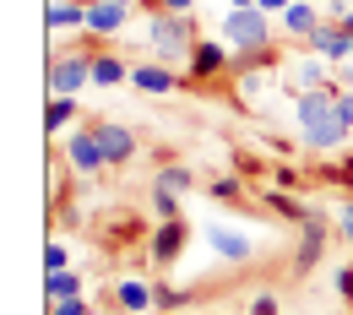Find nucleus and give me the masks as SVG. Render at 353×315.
<instances>
[{
    "label": "nucleus",
    "instance_id": "23",
    "mask_svg": "<svg viewBox=\"0 0 353 315\" xmlns=\"http://www.w3.org/2000/svg\"><path fill=\"white\" fill-rule=\"evenodd\" d=\"M294 77H299V88H305V92H310V88H321V54H315V60H305Z\"/></svg>",
    "mask_w": 353,
    "mask_h": 315
},
{
    "label": "nucleus",
    "instance_id": "2",
    "mask_svg": "<svg viewBox=\"0 0 353 315\" xmlns=\"http://www.w3.org/2000/svg\"><path fill=\"white\" fill-rule=\"evenodd\" d=\"M147 44L158 54V65H174V60L190 65V49L201 44V39L190 33V22L174 17V11H147Z\"/></svg>",
    "mask_w": 353,
    "mask_h": 315
},
{
    "label": "nucleus",
    "instance_id": "11",
    "mask_svg": "<svg viewBox=\"0 0 353 315\" xmlns=\"http://www.w3.org/2000/svg\"><path fill=\"white\" fill-rule=\"evenodd\" d=\"M228 44H196L190 49V77H218V71H228Z\"/></svg>",
    "mask_w": 353,
    "mask_h": 315
},
{
    "label": "nucleus",
    "instance_id": "21",
    "mask_svg": "<svg viewBox=\"0 0 353 315\" xmlns=\"http://www.w3.org/2000/svg\"><path fill=\"white\" fill-rule=\"evenodd\" d=\"M152 212H158V218H179V201H174V190L152 185Z\"/></svg>",
    "mask_w": 353,
    "mask_h": 315
},
{
    "label": "nucleus",
    "instance_id": "5",
    "mask_svg": "<svg viewBox=\"0 0 353 315\" xmlns=\"http://www.w3.org/2000/svg\"><path fill=\"white\" fill-rule=\"evenodd\" d=\"M310 49H315L326 65H343V60L353 54V33H348V28H337V22H321V28L310 33Z\"/></svg>",
    "mask_w": 353,
    "mask_h": 315
},
{
    "label": "nucleus",
    "instance_id": "4",
    "mask_svg": "<svg viewBox=\"0 0 353 315\" xmlns=\"http://www.w3.org/2000/svg\"><path fill=\"white\" fill-rule=\"evenodd\" d=\"M185 239H190L185 218H163V223H158V234H152V245H147L152 267H174V261H179V250H185Z\"/></svg>",
    "mask_w": 353,
    "mask_h": 315
},
{
    "label": "nucleus",
    "instance_id": "25",
    "mask_svg": "<svg viewBox=\"0 0 353 315\" xmlns=\"http://www.w3.org/2000/svg\"><path fill=\"white\" fill-rule=\"evenodd\" d=\"M250 315H283L277 294H256V299H250Z\"/></svg>",
    "mask_w": 353,
    "mask_h": 315
},
{
    "label": "nucleus",
    "instance_id": "3",
    "mask_svg": "<svg viewBox=\"0 0 353 315\" xmlns=\"http://www.w3.org/2000/svg\"><path fill=\"white\" fill-rule=\"evenodd\" d=\"M223 44L234 49L239 60H245V54H266V44H272L266 11L261 6H228V17H223Z\"/></svg>",
    "mask_w": 353,
    "mask_h": 315
},
{
    "label": "nucleus",
    "instance_id": "17",
    "mask_svg": "<svg viewBox=\"0 0 353 315\" xmlns=\"http://www.w3.org/2000/svg\"><path fill=\"white\" fill-rule=\"evenodd\" d=\"M71 120H77V103H71L65 92H54V98H49V114H44V131H49V136H60Z\"/></svg>",
    "mask_w": 353,
    "mask_h": 315
},
{
    "label": "nucleus",
    "instance_id": "29",
    "mask_svg": "<svg viewBox=\"0 0 353 315\" xmlns=\"http://www.w3.org/2000/svg\"><path fill=\"white\" fill-rule=\"evenodd\" d=\"M190 6H196V0H158V11H174V17H185Z\"/></svg>",
    "mask_w": 353,
    "mask_h": 315
},
{
    "label": "nucleus",
    "instance_id": "19",
    "mask_svg": "<svg viewBox=\"0 0 353 315\" xmlns=\"http://www.w3.org/2000/svg\"><path fill=\"white\" fill-rule=\"evenodd\" d=\"M49 28L60 33V28H88V6H49Z\"/></svg>",
    "mask_w": 353,
    "mask_h": 315
},
{
    "label": "nucleus",
    "instance_id": "6",
    "mask_svg": "<svg viewBox=\"0 0 353 315\" xmlns=\"http://www.w3.org/2000/svg\"><path fill=\"white\" fill-rule=\"evenodd\" d=\"M65 152H71V169H77V174H98V169L109 163L92 131H71V136H65Z\"/></svg>",
    "mask_w": 353,
    "mask_h": 315
},
{
    "label": "nucleus",
    "instance_id": "10",
    "mask_svg": "<svg viewBox=\"0 0 353 315\" xmlns=\"http://www.w3.org/2000/svg\"><path fill=\"white\" fill-rule=\"evenodd\" d=\"M207 239H212V250H218L223 261H250V239L245 234H234V228H223V223H207Z\"/></svg>",
    "mask_w": 353,
    "mask_h": 315
},
{
    "label": "nucleus",
    "instance_id": "18",
    "mask_svg": "<svg viewBox=\"0 0 353 315\" xmlns=\"http://www.w3.org/2000/svg\"><path fill=\"white\" fill-rule=\"evenodd\" d=\"M49 305H54V299H82V277H77V272L65 267V272H49Z\"/></svg>",
    "mask_w": 353,
    "mask_h": 315
},
{
    "label": "nucleus",
    "instance_id": "20",
    "mask_svg": "<svg viewBox=\"0 0 353 315\" xmlns=\"http://www.w3.org/2000/svg\"><path fill=\"white\" fill-rule=\"evenodd\" d=\"M152 185H163V190H190V185H196V174H190V169H179V163H169V169H158V180Z\"/></svg>",
    "mask_w": 353,
    "mask_h": 315
},
{
    "label": "nucleus",
    "instance_id": "8",
    "mask_svg": "<svg viewBox=\"0 0 353 315\" xmlns=\"http://www.w3.org/2000/svg\"><path fill=\"white\" fill-rule=\"evenodd\" d=\"M125 17H131V6H114V0H92V6H88V33L109 39V33H120V28H125Z\"/></svg>",
    "mask_w": 353,
    "mask_h": 315
},
{
    "label": "nucleus",
    "instance_id": "24",
    "mask_svg": "<svg viewBox=\"0 0 353 315\" xmlns=\"http://www.w3.org/2000/svg\"><path fill=\"white\" fill-rule=\"evenodd\" d=\"M65 261H71V250H65V245L54 239V245L44 250V267H49V272H65Z\"/></svg>",
    "mask_w": 353,
    "mask_h": 315
},
{
    "label": "nucleus",
    "instance_id": "31",
    "mask_svg": "<svg viewBox=\"0 0 353 315\" xmlns=\"http://www.w3.org/2000/svg\"><path fill=\"white\" fill-rule=\"evenodd\" d=\"M114 6H136V0H114Z\"/></svg>",
    "mask_w": 353,
    "mask_h": 315
},
{
    "label": "nucleus",
    "instance_id": "33",
    "mask_svg": "<svg viewBox=\"0 0 353 315\" xmlns=\"http://www.w3.org/2000/svg\"><path fill=\"white\" fill-rule=\"evenodd\" d=\"M348 60H353V54H348Z\"/></svg>",
    "mask_w": 353,
    "mask_h": 315
},
{
    "label": "nucleus",
    "instance_id": "9",
    "mask_svg": "<svg viewBox=\"0 0 353 315\" xmlns=\"http://www.w3.org/2000/svg\"><path fill=\"white\" fill-rule=\"evenodd\" d=\"M92 136H98V147H103V158H109V163H125V158L136 152V136L125 131V125H109V120H103Z\"/></svg>",
    "mask_w": 353,
    "mask_h": 315
},
{
    "label": "nucleus",
    "instance_id": "27",
    "mask_svg": "<svg viewBox=\"0 0 353 315\" xmlns=\"http://www.w3.org/2000/svg\"><path fill=\"white\" fill-rule=\"evenodd\" d=\"M332 288H337L343 299H353V272H337V277H332Z\"/></svg>",
    "mask_w": 353,
    "mask_h": 315
},
{
    "label": "nucleus",
    "instance_id": "7",
    "mask_svg": "<svg viewBox=\"0 0 353 315\" xmlns=\"http://www.w3.org/2000/svg\"><path fill=\"white\" fill-rule=\"evenodd\" d=\"M88 82H92V60L88 54H71V60H60V65L49 71V92H65V98L77 88H88Z\"/></svg>",
    "mask_w": 353,
    "mask_h": 315
},
{
    "label": "nucleus",
    "instance_id": "16",
    "mask_svg": "<svg viewBox=\"0 0 353 315\" xmlns=\"http://www.w3.org/2000/svg\"><path fill=\"white\" fill-rule=\"evenodd\" d=\"M321 239H326V228H321V218L310 212V218H305V245H299V261H294L299 272L315 267V256H321Z\"/></svg>",
    "mask_w": 353,
    "mask_h": 315
},
{
    "label": "nucleus",
    "instance_id": "1",
    "mask_svg": "<svg viewBox=\"0 0 353 315\" xmlns=\"http://www.w3.org/2000/svg\"><path fill=\"white\" fill-rule=\"evenodd\" d=\"M294 114H299L305 141H310V147H321V152H332V147H343V141H348V120H343V109H337V92H326V88L299 92Z\"/></svg>",
    "mask_w": 353,
    "mask_h": 315
},
{
    "label": "nucleus",
    "instance_id": "22",
    "mask_svg": "<svg viewBox=\"0 0 353 315\" xmlns=\"http://www.w3.org/2000/svg\"><path fill=\"white\" fill-rule=\"evenodd\" d=\"M212 196H218V201H239V196H245V185L234 180V174H223V180H212Z\"/></svg>",
    "mask_w": 353,
    "mask_h": 315
},
{
    "label": "nucleus",
    "instance_id": "15",
    "mask_svg": "<svg viewBox=\"0 0 353 315\" xmlns=\"http://www.w3.org/2000/svg\"><path fill=\"white\" fill-rule=\"evenodd\" d=\"M125 77H131V71H125L120 54H109V49L92 54V82H98V88H114V82H125Z\"/></svg>",
    "mask_w": 353,
    "mask_h": 315
},
{
    "label": "nucleus",
    "instance_id": "30",
    "mask_svg": "<svg viewBox=\"0 0 353 315\" xmlns=\"http://www.w3.org/2000/svg\"><path fill=\"white\" fill-rule=\"evenodd\" d=\"M228 6H256V0H228Z\"/></svg>",
    "mask_w": 353,
    "mask_h": 315
},
{
    "label": "nucleus",
    "instance_id": "12",
    "mask_svg": "<svg viewBox=\"0 0 353 315\" xmlns=\"http://www.w3.org/2000/svg\"><path fill=\"white\" fill-rule=\"evenodd\" d=\"M114 299H120V310H131V315H147V310H158V294H152L147 283H136V277H125V283L114 288Z\"/></svg>",
    "mask_w": 353,
    "mask_h": 315
},
{
    "label": "nucleus",
    "instance_id": "14",
    "mask_svg": "<svg viewBox=\"0 0 353 315\" xmlns=\"http://www.w3.org/2000/svg\"><path fill=\"white\" fill-rule=\"evenodd\" d=\"M131 82H136L141 92H174V88H179V82H174V65H136Z\"/></svg>",
    "mask_w": 353,
    "mask_h": 315
},
{
    "label": "nucleus",
    "instance_id": "26",
    "mask_svg": "<svg viewBox=\"0 0 353 315\" xmlns=\"http://www.w3.org/2000/svg\"><path fill=\"white\" fill-rule=\"evenodd\" d=\"M49 315H88V305H82V299H54Z\"/></svg>",
    "mask_w": 353,
    "mask_h": 315
},
{
    "label": "nucleus",
    "instance_id": "28",
    "mask_svg": "<svg viewBox=\"0 0 353 315\" xmlns=\"http://www.w3.org/2000/svg\"><path fill=\"white\" fill-rule=\"evenodd\" d=\"M256 6H261L266 17H283V11H288V6H294V0H256Z\"/></svg>",
    "mask_w": 353,
    "mask_h": 315
},
{
    "label": "nucleus",
    "instance_id": "32",
    "mask_svg": "<svg viewBox=\"0 0 353 315\" xmlns=\"http://www.w3.org/2000/svg\"><path fill=\"white\" fill-rule=\"evenodd\" d=\"M310 6H315V0H310Z\"/></svg>",
    "mask_w": 353,
    "mask_h": 315
},
{
    "label": "nucleus",
    "instance_id": "13",
    "mask_svg": "<svg viewBox=\"0 0 353 315\" xmlns=\"http://www.w3.org/2000/svg\"><path fill=\"white\" fill-rule=\"evenodd\" d=\"M321 28V11L310 6V0H294L288 11H283V33H294V39H310Z\"/></svg>",
    "mask_w": 353,
    "mask_h": 315
}]
</instances>
